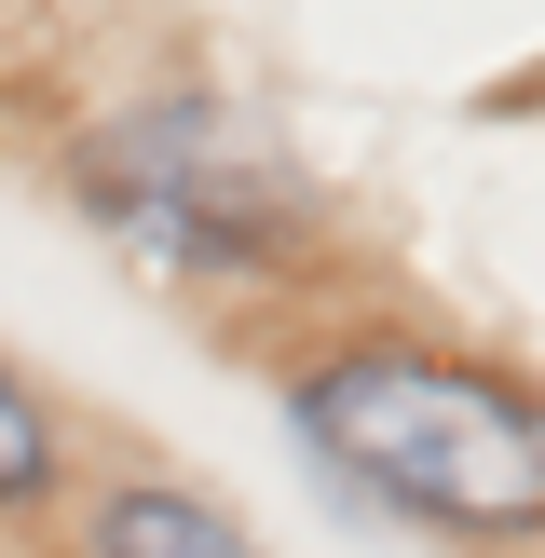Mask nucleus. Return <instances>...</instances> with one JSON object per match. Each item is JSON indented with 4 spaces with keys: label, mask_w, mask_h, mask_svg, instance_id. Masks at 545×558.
I'll return each instance as SVG.
<instances>
[{
    "label": "nucleus",
    "mask_w": 545,
    "mask_h": 558,
    "mask_svg": "<svg viewBox=\"0 0 545 558\" xmlns=\"http://www.w3.org/2000/svg\"><path fill=\"white\" fill-rule=\"evenodd\" d=\"M300 436L341 477H368L382 505L450 518V532H545V396L450 354L354 341L300 381Z\"/></svg>",
    "instance_id": "f257e3e1"
},
{
    "label": "nucleus",
    "mask_w": 545,
    "mask_h": 558,
    "mask_svg": "<svg viewBox=\"0 0 545 558\" xmlns=\"http://www.w3.org/2000/svg\"><path fill=\"white\" fill-rule=\"evenodd\" d=\"M82 178H96V218L136 259H164V272H245V259H272L287 218H300L287 163H272L232 109H205V96L123 109Z\"/></svg>",
    "instance_id": "f03ea898"
},
{
    "label": "nucleus",
    "mask_w": 545,
    "mask_h": 558,
    "mask_svg": "<svg viewBox=\"0 0 545 558\" xmlns=\"http://www.w3.org/2000/svg\"><path fill=\"white\" fill-rule=\"evenodd\" d=\"M96 558H259L205 490H109L96 505Z\"/></svg>",
    "instance_id": "7ed1b4c3"
},
{
    "label": "nucleus",
    "mask_w": 545,
    "mask_h": 558,
    "mask_svg": "<svg viewBox=\"0 0 545 558\" xmlns=\"http://www.w3.org/2000/svg\"><path fill=\"white\" fill-rule=\"evenodd\" d=\"M41 477H55V423H41V396L0 368V505H27Z\"/></svg>",
    "instance_id": "20e7f679"
}]
</instances>
